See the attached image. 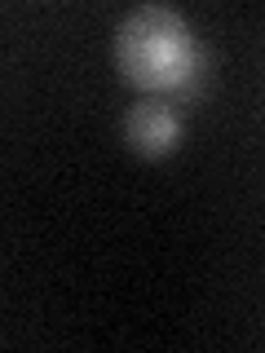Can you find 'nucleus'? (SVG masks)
<instances>
[{"mask_svg": "<svg viewBox=\"0 0 265 353\" xmlns=\"http://www.w3.org/2000/svg\"><path fill=\"white\" fill-rule=\"evenodd\" d=\"M115 66L146 97H190L204 71L199 40L177 9L141 5L115 27Z\"/></svg>", "mask_w": 265, "mask_h": 353, "instance_id": "nucleus-1", "label": "nucleus"}, {"mask_svg": "<svg viewBox=\"0 0 265 353\" xmlns=\"http://www.w3.org/2000/svg\"><path fill=\"white\" fill-rule=\"evenodd\" d=\"M124 141L141 159H164V154H173L177 141H181V115H177V106L164 102V97H141V102H132L128 115H124Z\"/></svg>", "mask_w": 265, "mask_h": 353, "instance_id": "nucleus-2", "label": "nucleus"}]
</instances>
